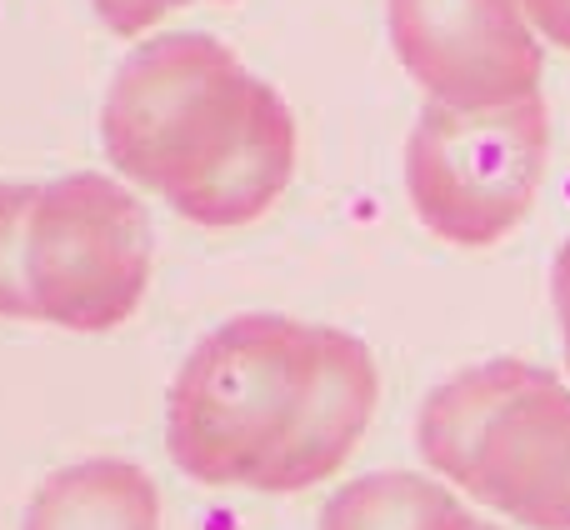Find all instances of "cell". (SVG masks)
Returning a JSON list of instances; mask_svg holds the SVG:
<instances>
[{"instance_id":"6da1fadb","label":"cell","mask_w":570,"mask_h":530,"mask_svg":"<svg viewBox=\"0 0 570 530\" xmlns=\"http://www.w3.org/2000/svg\"><path fill=\"white\" fill-rule=\"evenodd\" d=\"M375 395L381 375L355 335L291 315H236L180 365L166 445L200 485L291 495L351 461Z\"/></svg>"},{"instance_id":"7a4b0ae2","label":"cell","mask_w":570,"mask_h":530,"mask_svg":"<svg viewBox=\"0 0 570 530\" xmlns=\"http://www.w3.org/2000/svg\"><path fill=\"white\" fill-rule=\"evenodd\" d=\"M100 140L120 176L210 230L250 226L295 170V120L220 40L160 36L116 70Z\"/></svg>"},{"instance_id":"3957f363","label":"cell","mask_w":570,"mask_h":530,"mask_svg":"<svg viewBox=\"0 0 570 530\" xmlns=\"http://www.w3.org/2000/svg\"><path fill=\"white\" fill-rule=\"evenodd\" d=\"M435 475L531 530H570V391L541 365L491 361L435 385L415 425Z\"/></svg>"},{"instance_id":"277c9868","label":"cell","mask_w":570,"mask_h":530,"mask_svg":"<svg viewBox=\"0 0 570 530\" xmlns=\"http://www.w3.org/2000/svg\"><path fill=\"white\" fill-rule=\"evenodd\" d=\"M30 321L116 331L150 285V220L126 186L80 170L30 190L20 236Z\"/></svg>"},{"instance_id":"5b68a950","label":"cell","mask_w":570,"mask_h":530,"mask_svg":"<svg viewBox=\"0 0 570 530\" xmlns=\"http://www.w3.org/2000/svg\"><path fill=\"white\" fill-rule=\"evenodd\" d=\"M551 120L541 96L505 110L425 106L405 146V190L431 236L495 246L525 220L546 176Z\"/></svg>"},{"instance_id":"8992f818","label":"cell","mask_w":570,"mask_h":530,"mask_svg":"<svg viewBox=\"0 0 570 530\" xmlns=\"http://www.w3.org/2000/svg\"><path fill=\"white\" fill-rule=\"evenodd\" d=\"M401 66L445 110H505L541 86V40L515 0H391Z\"/></svg>"},{"instance_id":"52a82bcc","label":"cell","mask_w":570,"mask_h":530,"mask_svg":"<svg viewBox=\"0 0 570 530\" xmlns=\"http://www.w3.org/2000/svg\"><path fill=\"white\" fill-rule=\"evenodd\" d=\"M20 530H160V495L130 461H80L40 485Z\"/></svg>"},{"instance_id":"ba28073f","label":"cell","mask_w":570,"mask_h":530,"mask_svg":"<svg viewBox=\"0 0 570 530\" xmlns=\"http://www.w3.org/2000/svg\"><path fill=\"white\" fill-rule=\"evenodd\" d=\"M321 530H475V521L441 481L381 471L341 485L325 501Z\"/></svg>"},{"instance_id":"9c48e42d","label":"cell","mask_w":570,"mask_h":530,"mask_svg":"<svg viewBox=\"0 0 570 530\" xmlns=\"http://www.w3.org/2000/svg\"><path fill=\"white\" fill-rule=\"evenodd\" d=\"M30 190L36 186L0 180V321H30L26 271H20V236H26Z\"/></svg>"},{"instance_id":"30bf717a","label":"cell","mask_w":570,"mask_h":530,"mask_svg":"<svg viewBox=\"0 0 570 530\" xmlns=\"http://www.w3.org/2000/svg\"><path fill=\"white\" fill-rule=\"evenodd\" d=\"M90 6H96V16L106 20L116 36H140V30H150L166 10L190 6V0H90Z\"/></svg>"},{"instance_id":"8fae6325","label":"cell","mask_w":570,"mask_h":530,"mask_svg":"<svg viewBox=\"0 0 570 530\" xmlns=\"http://www.w3.org/2000/svg\"><path fill=\"white\" fill-rule=\"evenodd\" d=\"M515 6L531 16V26L541 30L551 46L570 50V0H515Z\"/></svg>"},{"instance_id":"7c38bea8","label":"cell","mask_w":570,"mask_h":530,"mask_svg":"<svg viewBox=\"0 0 570 530\" xmlns=\"http://www.w3.org/2000/svg\"><path fill=\"white\" fill-rule=\"evenodd\" d=\"M551 301H556V315H561V335H566V365H570V241L556 256V271H551Z\"/></svg>"},{"instance_id":"4fadbf2b","label":"cell","mask_w":570,"mask_h":530,"mask_svg":"<svg viewBox=\"0 0 570 530\" xmlns=\"http://www.w3.org/2000/svg\"><path fill=\"white\" fill-rule=\"evenodd\" d=\"M475 530H501V526H485V521H475Z\"/></svg>"}]
</instances>
